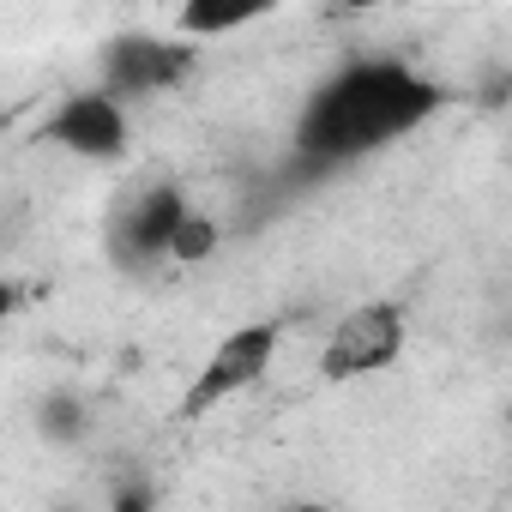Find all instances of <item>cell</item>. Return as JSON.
<instances>
[{
  "mask_svg": "<svg viewBox=\"0 0 512 512\" xmlns=\"http://www.w3.org/2000/svg\"><path fill=\"white\" fill-rule=\"evenodd\" d=\"M506 25H512V19H506Z\"/></svg>",
  "mask_w": 512,
  "mask_h": 512,
  "instance_id": "cell-11",
  "label": "cell"
},
{
  "mask_svg": "<svg viewBox=\"0 0 512 512\" xmlns=\"http://www.w3.org/2000/svg\"><path fill=\"white\" fill-rule=\"evenodd\" d=\"M410 344V320L398 302H362L350 308L332 332H326V350H320V374L326 380H368L380 368H392Z\"/></svg>",
  "mask_w": 512,
  "mask_h": 512,
  "instance_id": "cell-3",
  "label": "cell"
},
{
  "mask_svg": "<svg viewBox=\"0 0 512 512\" xmlns=\"http://www.w3.org/2000/svg\"><path fill=\"white\" fill-rule=\"evenodd\" d=\"M278 344H284V326H278V320H247V326L223 332V338L211 344V356L193 368V380H187L175 416H181V422H199V416H211L217 404L241 398L247 386H260V380L272 374V362H278Z\"/></svg>",
  "mask_w": 512,
  "mask_h": 512,
  "instance_id": "cell-2",
  "label": "cell"
},
{
  "mask_svg": "<svg viewBox=\"0 0 512 512\" xmlns=\"http://www.w3.org/2000/svg\"><path fill=\"white\" fill-rule=\"evenodd\" d=\"M49 139L67 145L73 157H91V163H115L127 151V109L115 91H73L61 97V109L49 115Z\"/></svg>",
  "mask_w": 512,
  "mask_h": 512,
  "instance_id": "cell-5",
  "label": "cell"
},
{
  "mask_svg": "<svg viewBox=\"0 0 512 512\" xmlns=\"http://www.w3.org/2000/svg\"><path fill=\"white\" fill-rule=\"evenodd\" d=\"M43 428H49L55 440H73V434L85 428V422H79V404H73V398H49V404H43Z\"/></svg>",
  "mask_w": 512,
  "mask_h": 512,
  "instance_id": "cell-9",
  "label": "cell"
},
{
  "mask_svg": "<svg viewBox=\"0 0 512 512\" xmlns=\"http://www.w3.org/2000/svg\"><path fill=\"white\" fill-rule=\"evenodd\" d=\"M187 217V193L181 187H145L121 217H115V260L121 266H157L169 260V235Z\"/></svg>",
  "mask_w": 512,
  "mask_h": 512,
  "instance_id": "cell-6",
  "label": "cell"
},
{
  "mask_svg": "<svg viewBox=\"0 0 512 512\" xmlns=\"http://www.w3.org/2000/svg\"><path fill=\"white\" fill-rule=\"evenodd\" d=\"M332 7H344V13H368V7H380V0H332Z\"/></svg>",
  "mask_w": 512,
  "mask_h": 512,
  "instance_id": "cell-10",
  "label": "cell"
},
{
  "mask_svg": "<svg viewBox=\"0 0 512 512\" xmlns=\"http://www.w3.org/2000/svg\"><path fill=\"white\" fill-rule=\"evenodd\" d=\"M217 241H223V223H217L211 211H193V205H187V217H181L175 235H169V260H175V266H205L211 253H217Z\"/></svg>",
  "mask_w": 512,
  "mask_h": 512,
  "instance_id": "cell-8",
  "label": "cell"
},
{
  "mask_svg": "<svg viewBox=\"0 0 512 512\" xmlns=\"http://www.w3.org/2000/svg\"><path fill=\"white\" fill-rule=\"evenodd\" d=\"M193 37L181 43H163V37H145V31H127L103 49V91L115 97H157V91H175L193 79Z\"/></svg>",
  "mask_w": 512,
  "mask_h": 512,
  "instance_id": "cell-4",
  "label": "cell"
},
{
  "mask_svg": "<svg viewBox=\"0 0 512 512\" xmlns=\"http://www.w3.org/2000/svg\"><path fill=\"white\" fill-rule=\"evenodd\" d=\"M284 7V0H181L175 7V31L181 37H229V31H241V25H260V19H272Z\"/></svg>",
  "mask_w": 512,
  "mask_h": 512,
  "instance_id": "cell-7",
  "label": "cell"
},
{
  "mask_svg": "<svg viewBox=\"0 0 512 512\" xmlns=\"http://www.w3.org/2000/svg\"><path fill=\"white\" fill-rule=\"evenodd\" d=\"M434 109H440V85L422 79L416 67L380 61V55L350 61L308 97V109L296 121V151L314 163H350V157H368V151L416 133Z\"/></svg>",
  "mask_w": 512,
  "mask_h": 512,
  "instance_id": "cell-1",
  "label": "cell"
}]
</instances>
